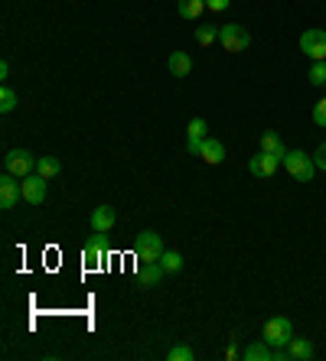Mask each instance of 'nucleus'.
I'll list each match as a JSON object with an SVG mask.
<instances>
[{"label":"nucleus","mask_w":326,"mask_h":361,"mask_svg":"<svg viewBox=\"0 0 326 361\" xmlns=\"http://www.w3.org/2000/svg\"><path fill=\"white\" fill-rule=\"evenodd\" d=\"M261 338H265L271 348H287V342L294 338L291 319H284V316H274V319H267V322H265V332H261Z\"/></svg>","instance_id":"obj_1"},{"label":"nucleus","mask_w":326,"mask_h":361,"mask_svg":"<svg viewBox=\"0 0 326 361\" xmlns=\"http://www.w3.org/2000/svg\"><path fill=\"white\" fill-rule=\"evenodd\" d=\"M163 254V241L157 231H140L138 241H134V257L138 264H150V261H160Z\"/></svg>","instance_id":"obj_2"},{"label":"nucleus","mask_w":326,"mask_h":361,"mask_svg":"<svg viewBox=\"0 0 326 361\" xmlns=\"http://www.w3.org/2000/svg\"><path fill=\"white\" fill-rule=\"evenodd\" d=\"M284 169L291 173L297 183H310L313 179V169H317V163L310 160L303 150H287V157H284Z\"/></svg>","instance_id":"obj_3"},{"label":"nucleus","mask_w":326,"mask_h":361,"mask_svg":"<svg viewBox=\"0 0 326 361\" xmlns=\"http://www.w3.org/2000/svg\"><path fill=\"white\" fill-rule=\"evenodd\" d=\"M219 42H222L225 52H245V49H248V42H251V36H248V30H245V26L225 23V26H219Z\"/></svg>","instance_id":"obj_4"},{"label":"nucleus","mask_w":326,"mask_h":361,"mask_svg":"<svg viewBox=\"0 0 326 361\" xmlns=\"http://www.w3.org/2000/svg\"><path fill=\"white\" fill-rule=\"evenodd\" d=\"M301 49L313 62H326V30H307L301 36Z\"/></svg>","instance_id":"obj_5"},{"label":"nucleus","mask_w":326,"mask_h":361,"mask_svg":"<svg viewBox=\"0 0 326 361\" xmlns=\"http://www.w3.org/2000/svg\"><path fill=\"white\" fill-rule=\"evenodd\" d=\"M284 163V157H277V153H267V150H261L258 157H251L248 160V169L255 173V176H261V179H267V176H274L277 173V166Z\"/></svg>","instance_id":"obj_6"},{"label":"nucleus","mask_w":326,"mask_h":361,"mask_svg":"<svg viewBox=\"0 0 326 361\" xmlns=\"http://www.w3.org/2000/svg\"><path fill=\"white\" fill-rule=\"evenodd\" d=\"M20 183H23V202H30V205H43L46 202V183H49V179H43L40 173H30V176H23Z\"/></svg>","instance_id":"obj_7"},{"label":"nucleus","mask_w":326,"mask_h":361,"mask_svg":"<svg viewBox=\"0 0 326 361\" xmlns=\"http://www.w3.org/2000/svg\"><path fill=\"white\" fill-rule=\"evenodd\" d=\"M20 199H23V183H17V176L7 173L0 179V209H13Z\"/></svg>","instance_id":"obj_8"},{"label":"nucleus","mask_w":326,"mask_h":361,"mask_svg":"<svg viewBox=\"0 0 326 361\" xmlns=\"http://www.w3.org/2000/svg\"><path fill=\"white\" fill-rule=\"evenodd\" d=\"M4 163H7V173H13L17 179L30 176V173L36 169V160H33V157H30L26 150H10V153H7V160H4Z\"/></svg>","instance_id":"obj_9"},{"label":"nucleus","mask_w":326,"mask_h":361,"mask_svg":"<svg viewBox=\"0 0 326 361\" xmlns=\"http://www.w3.org/2000/svg\"><path fill=\"white\" fill-rule=\"evenodd\" d=\"M163 277H167V270H163L160 261H150L138 267V286H157Z\"/></svg>","instance_id":"obj_10"},{"label":"nucleus","mask_w":326,"mask_h":361,"mask_svg":"<svg viewBox=\"0 0 326 361\" xmlns=\"http://www.w3.org/2000/svg\"><path fill=\"white\" fill-rule=\"evenodd\" d=\"M114 221H118V215H114L111 205H98V209L92 212V228H95V235H104V231H111Z\"/></svg>","instance_id":"obj_11"},{"label":"nucleus","mask_w":326,"mask_h":361,"mask_svg":"<svg viewBox=\"0 0 326 361\" xmlns=\"http://www.w3.org/2000/svg\"><path fill=\"white\" fill-rule=\"evenodd\" d=\"M241 361H274V348L261 338V342H251L245 352H241Z\"/></svg>","instance_id":"obj_12"},{"label":"nucleus","mask_w":326,"mask_h":361,"mask_svg":"<svg viewBox=\"0 0 326 361\" xmlns=\"http://www.w3.org/2000/svg\"><path fill=\"white\" fill-rule=\"evenodd\" d=\"M199 157H203V163H209V166H219V163L225 160V147L219 140H203V150H199Z\"/></svg>","instance_id":"obj_13"},{"label":"nucleus","mask_w":326,"mask_h":361,"mask_svg":"<svg viewBox=\"0 0 326 361\" xmlns=\"http://www.w3.org/2000/svg\"><path fill=\"white\" fill-rule=\"evenodd\" d=\"M313 355V345L307 338H291L287 342V361H307Z\"/></svg>","instance_id":"obj_14"},{"label":"nucleus","mask_w":326,"mask_h":361,"mask_svg":"<svg viewBox=\"0 0 326 361\" xmlns=\"http://www.w3.org/2000/svg\"><path fill=\"white\" fill-rule=\"evenodd\" d=\"M82 261H85V267H88V270L102 267V261H104V247H102V241H98V238L85 244V254H82Z\"/></svg>","instance_id":"obj_15"},{"label":"nucleus","mask_w":326,"mask_h":361,"mask_svg":"<svg viewBox=\"0 0 326 361\" xmlns=\"http://www.w3.org/2000/svg\"><path fill=\"white\" fill-rule=\"evenodd\" d=\"M167 66H170V72L176 78H183V75H189V72H193V59H189L186 52H173Z\"/></svg>","instance_id":"obj_16"},{"label":"nucleus","mask_w":326,"mask_h":361,"mask_svg":"<svg viewBox=\"0 0 326 361\" xmlns=\"http://www.w3.org/2000/svg\"><path fill=\"white\" fill-rule=\"evenodd\" d=\"M36 173L43 179H56L62 173V163L56 160V157H40V160H36Z\"/></svg>","instance_id":"obj_17"},{"label":"nucleus","mask_w":326,"mask_h":361,"mask_svg":"<svg viewBox=\"0 0 326 361\" xmlns=\"http://www.w3.org/2000/svg\"><path fill=\"white\" fill-rule=\"evenodd\" d=\"M203 10H206V0H180L176 13L183 20H196V17H203Z\"/></svg>","instance_id":"obj_18"},{"label":"nucleus","mask_w":326,"mask_h":361,"mask_svg":"<svg viewBox=\"0 0 326 361\" xmlns=\"http://www.w3.org/2000/svg\"><path fill=\"white\" fill-rule=\"evenodd\" d=\"M261 150H267V153H277V157H287V150H284L281 137H277L274 130H265V134H261Z\"/></svg>","instance_id":"obj_19"},{"label":"nucleus","mask_w":326,"mask_h":361,"mask_svg":"<svg viewBox=\"0 0 326 361\" xmlns=\"http://www.w3.org/2000/svg\"><path fill=\"white\" fill-rule=\"evenodd\" d=\"M160 264H163V270H167V274H180V270H183V257L176 251H163L160 254Z\"/></svg>","instance_id":"obj_20"},{"label":"nucleus","mask_w":326,"mask_h":361,"mask_svg":"<svg viewBox=\"0 0 326 361\" xmlns=\"http://www.w3.org/2000/svg\"><path fill=\"white\" fill-rule=\"evenodd\" d=\"M206 121L203 118H193L189 121V127H186V140H206Z\"/></svg>","instance_id":"obj_21"},{"label":"nucleus","mask_w":326,"mask_h":361,"mask_svg":"<svg viewBox=\"0 0 326 361\" xmlns=\"http://www.w3.org/2000/svg\"><path fill=\"white\" fill-rule=\"evenodd\" d=\"M219 39V26H199L196 30V42L199 46H212Z\"/></svg>","instance_id":"obj_22"},{"label":"nucleus","mask_w":326,"mask_h":361,"mask_svg":"<svg viewBox=\"0 0 326 361\" xmlns=\"http://www.w3.org/2000/svg\"><path fill=\"white\" fill-rule=\"evenodd\" d=\"M167 358H170V361H193V358H196V352H193L189 345H173L170 352H167Z\"/></svg>","instance_id":"obj_23"},{"label":"nucleus","mask_w":326,"mask_h":361,"mask_svg":"<svg viewBox=\"0 0 326 361\" xmlns=\"http://www.w3.org/2000/svg\"><path fill=\"white\" fill-rule=\"evenodd\" d=\"M13 108H17V92L4 85V92H0V111H4V114H10Z\"/></svg>","instance_id":"obj_24"},{"label":"nucleus","mask_w":326,"mask_h":361,"mask_svg":"<svg viewBox=\"0 0 326 361\" xmlns=\"http://www.w3.org/2000/svg\"><path fill=\"white\" fill-rule=\"evenodd\" d=\"M307 78H310V85H326V62H313Z\"/></svg>","instance_id":"obj_25"},{"label":"nucleus","mask_w":326,"mask_h":361,"mask_svg":"<svg viewBox=\"0 0 326 361\" xmlns=\"http://www.w3.org/2000/svg\"><path fill=\"white\" fill-rule=\"evenodd\" d=\"M313 121H317L320 127H326V98L313 104Z\"/></svg>","instance_id":"obj_26"},{"label":"nucleus","mask_w":326,"mask_h":361,"mask_svg":"<svg viewBox=\"0 0 326 361\" xmlns=\"http://www.w3.org/2000/svg\"><path fill=\"white\" fill-rule=\"evenodd\" d=\"M225 7H229V0H206V10H212V13H222Z\"/></svg>","instance_id":"obj_27"},{"label":"nucleus","mask_w":326,"mask_h":361,"mask_svg":"<svg viewBox=\"0 0 326 361\" xmlns=\"http://www.w3.org/2000/svg\"><path fill=\"white\" fill-rule=\"evenodd\" d=\"M313 163H317L320 169H326V143H323V147H320V150H317V157H313Z\"/></svg>","instance_id":"obj_28"},{"label":"nucleus","mask_w":326,"mask_h":361,"mask_svg":"<svg viewBox=\"0 0 326 361\" xmlns=\"http://www.w3.org/2000/svg\"><path fill=\"white\" fill-rule=\"evenodd\" d=\"M186 150L193 153V157H199V150H203V140H186Z\"/></svg>","instance_id":"obj_29"},{"label":"nucleus","mask_w":326,"mask_h":361,"mask_svg":"<svg viewBox=\"0 0 326 361\" xmlns=\"http://www.w3.org/2000/svg\"><path fill=\"white\" fill-rule=\"evenodd\" d=\"M225 358H229V361H232V358H241V355H239V348H235L232 342H229V348H225Z\"/></svg>","instance_id":"obj_30"},{"label":"nucleus","mask_w":326,"mask_h":361,"mask_svg":"<svg viewBox=\"0 0 326 361\" xmlns=\"http://www.w3.org/2000/svg\"><path fill=\"white\" fill-rule=\"evenodd\" d=\"M323 88H326V85H323Z\"/></svg>","instance_id":"obj_31"}]
</instances>
